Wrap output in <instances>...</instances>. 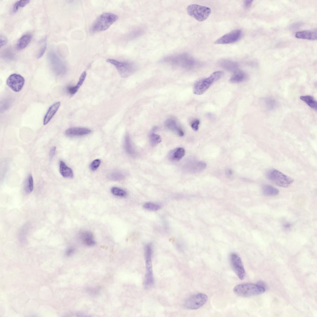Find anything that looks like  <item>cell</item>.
I'll list each match as a JSON object with an SVG mask.
<instances>
[{"instance_id": "1", "label": "cell", "mask_w": 317, "mask_h": 317, "mask_svg": "<svg viewBox=\"0 0 317 317\" xmlns=\"http://www.w3.org/2000/svg\"><path fill=\"white\" fill-rule=\"evenodd\" d=\"M260 284L244 283L238 284L233 289L237 295L243 297L257 295L264 293L266 289L263 285Z\"/></svg>"}, {"instance_id": "2", "label": "cell", "mask_w": 317, "mask_h": 317, "mask_svg": "<svg viewBox=\"0 0 317 317\" xmlns=\"http://www.w3.org/2000/svg\"><path fill=\"white\" fill-rule=\"evenodd\" d=\"M118 17L116 15L105 12L100 15L95 20L91 28L93 33L104 31L116 21Z\"/></svg>"}, {"instance_id": "3", "label": "cell", "mask_w": 317, "mask_h": 317, "mask_svg": "<svg viewBox=\"0 0 317 317\" xmlns=\"http://www.w3.org/2000/svg\"><path fill=\"white\" fill-rule=\"evenodd\" d=\"M162 61L186 68H191L195 65V59L189 54L181 53L165 57Z\"/></svg>"}, {"instance_id": "4", "label": "cell", "mask_w": 317, "mask_h": 317, "mask_svg": "<svg viewBox=\"0 0 317 317\" xmlns=\"http://www.w3.org/2000/svg\"><path fill=\"white\" fill-rule=\"evenodd\" d=\"M223 73L221 71H216L212 73L208 77L197 81L193 87L194 93L197 95L203 93L214 82L221 78Z\"/></svg>"}, {"instance_id": "5", "label": "cell", "mask_w": 317, "mask_h": 317, "mask_svg": "<svg viewBox=\"0 0 317 317\" xmlns=\"http://www.w3.org/2000/svg\"><path fill=\"white\" fill-rule=\"evenodd\" d=\"M152 253L151 246L150 244L147 245L145 248L146 272L144 282L145 287L146 289L151 287L154 282L152 264Z\"/></svg>"}, {"instance_id": "6", "label": "cell", "mask_w": 317, "mask_h": 317, "mask_svg": "<svg viewBox=\"0 0 317 317\" xmlns=\"http://www.w3.org/2000/svg\"><path fill=\"white\" fill-rule=\"evenodd\" d=\"M266 176L276 185L283 187H288L293 181L292 178L275 169L268 171L266 173Z\"/></svg>"}, {"instance_id": "7", "label": "cell", "mask_w": 317, "mask_h": 317, "mask_svg": "<svg viewBox=\"0 0 317 317\" xmlns=\"http://www.w3.org/2000/svg\"><path fill=\"white\" fill-rule=\"evenodd\" d=\"M188 14L199 21H202L206 19L211 13V9L209 7L196 4L189 5L187 7Z\"/></svg>"}, {"instance_id": "8", "label": "cell", "mask_w": 317, "mask_h": 317, "mask_svg": "<svg viewBox=\"0 0 317 317\" xmlns=\"http://www.w3.org/2000/svg\"><path fill=\"white\" fill-rule=\"evenodd\" d=\"M106 61L115 67L122 77L125 78L130 76L135 70L134 65L129 62H121L113 59H108Z\"/></svg>"}, {"instance_id": "9", "label": "cell", "mask_w": 317, "mask_h": 317, "mask_svg": "<svg viewBox=\"0 0 317 317\" xmlns=\"http://www.w3.org/2000/svg\"><path fill=\"white\" fill-rule=\"evenodd\" d=\"M207 296L203 293L195 294L189 297L185 303V306L189 310H196L202 306L206 302Z\"/></svg>"}, {"instance_id": "10", "label": "cell", "mask_w": 317, "mask_h": 317, "mask_svg": "<svg viewBox=\"0 0 317 317\" xmlns=\"http://www.w3.org/2000/svg\"><path fill=\"white\" fill-rule=\"evenodd\" d=\"M230 261L232 267L236 275L240 280H243L245 272L240 257L235 253H232L230 255Z\"/></svg>"}, {"instance_id": "11", "label": "cell", "mask_w": 317, "mask_h": 317, "mask_svg": "<svg viewBox=\"0 0 317 317\" xmlns=\"http://www.w3.org/2000/svg\"><path fill=\"white\" fill-rule=\"evenodd\" d=\"M24 82V78L21 75L14 73L8 77L6 83L13 91L17 92L22 89Z\"/></svg>"}, {"instance_id": "12", "label": "cell", "mask_w": 317, "mask_h": 317, "mask_svg": "<svg viewBox=\"0 0 317 317\" xmlns=\"http://www.w3.org/2000/svg\"><path fill=\"white\" fill-rule=\"evenodd\" d=\"M242 34L241 30L236 29L227 33L216 40L215 42V44H229L237 41L241 38Z\"/></svg>"}, {"instance_id": "13", "label": "cell", "mask_w": 317, "mask_h": 317, "mask_svg": "<svg viewBox=\"0 0 317 317\" xmlns=\"http://www.w3.org/2000/svg\"><path fill=\"white\" fill-rule=\"evenodd\" d=\"M48 58L52 67L59 72H64L65 66L61 59L54 52L51 51L48 54Z\"/></svg>"}, {"instance_id": "14", "label": "cell", "mask_w": 317, "mask_h": 317, "mask_svg": "<svg viewBox=\"0 0 317 317\" xmlns=\"http://www.w3.org/2000/svg\"><path fill=\"white\" fill-rule=\"evenodd\" d=\"M90 129L81 127L71 128L67 129L65 132V135L69 137L80 136L85 135L90 133Z\"/></svg>"}, {"instance_id": "15", "label": "cell", "mask_w": 317, "mask_h": 317, "mask_svg": "<svg viewBox=\"0 0 317 317\" xmlns=\"http://www.w3.org/2000/svg\"><path fill=\"white\" fill-rule=\"evenodd\" d=\"M80 240L85 245L93 246L95 244V241L93 233L88 231H84L79 234Z\"/></svg>"}, {"instance_id": "16", "label": "cell", "mask_w": 317, "mask_h": 317, "mask_svg": "<svg viewBox=\"0 0 317 317\" xmlns=\"http://www.w3.org/2000/svg\"><path fill=\"white\" fill-rule=\"evenodd\" d=\"M60 104V102H57L49 108L44 118V125L47 124L50 122L57 111Z\"/></svg>"}, {"instance_id": "17", "label": "cell", "mask_w": 317, "mask_h": 317, "mask_svg": "<svg viewBox=\"0 0 317 317\" xmlns=\"http://www.w3.org/2000/svg\"><path fill=\"white\" fill-rule=\"evenodd\" d=\"M296 37L309 40L317 39V32L314 31L304 30L297 32L295 35Z\"/></svg>"}, {"instance_id": "18", "label": "cell", "mask_w": 317, "mask_h": 317, "mask_svg": "<svg viewBox=\"0 0 317 317\" xmlns=\"http://www.w3.org/2000/svg\"><path fill=\"white\" fill-rule=\"evenodd\" d=\"M165 127L169 129L175 131L180 137L184 135L182 130L177 124L176 121L171 119L166 120L165 122Z\"/></svg>"}, {"instance_id": "19", "label": "cell", "mask_w": 317, "mask_h": 317, "mask_svg": "<svg viewBox=\"0 0 317 317\" xmlns=\"http://www.w3.org/2000/svg\"><path fill=\"white\" fill-rule=\"evenodd\" d=\"M184 148L179 147L171 150L169 154V158L172 160L178 161L181 159L185 154Z\"/></svg>"}, {"instance_id": "20", "label": "cell", "mask_w": 317, "mask_h": 317, "mask_svg": "<svg viewBox=\"0 0 317 317\" xmlns=\"http://www.w3.org/2000/svg\"><path fill=\"white\" fill-rule=\"evenodd\" d=\"M59 172L61 175L64 178H72L73 173L72 169L67 167L65 163L61 161L59 163Z\"/></svg>"}, {"instance_id": "21", "label": "cell", "mask_w": 317, "mask_h": 317, "mask_svg": "<svg viewBox=\"0 0 317 317\" xmlns=\"http://www.w3.org/2000/svg\"><path fill=\"white\" fill-rule=\"evenodd\" d=\"M86 73L85 71L83 72L79 78L78 81L76 85L74 86H69L67 87V89L69 93L71 95L75 94L78 91L80 87L83 84L84 81L86 76Z\"/></svg>"}, {"instance_id": "22", "label": "cell", "mask_w": 317, "mask_h": 317, "mask_svg": "<svg viewBox=\"0 0 317 317\" xmlns=\"http://www.w3.org/2000/svg\"><path fill=\"white\" fill-rule=\"evenodd\" d=\"M247 76L244 72L238 70L235 71L230 79V81L232 83H238L245 80Z\"/></svg>"}, {"instance_id": "23", "label": "cell", "mask_w": 317, "mask_h": 317, "mask_svg": "<svg viewBox=\"0 0 317 317\" xmlns=\"http://www.w3.org/2000/svg\"><path fill=\"white\" fill-rule=\"evenodd\" d=\"M32 39V36L29 34H26L22 36L17 42L16 47L18 50L25 48L30 43Z\"/></svg>"}, {"instance_id": "24", "label": "cell", "mask_w": 317, "mask_h": 317, "mask_svg": "<svg viewBox=\"0 0 317 317\" xmlns=\"http://www.w3.org/2000/svg\"><path fill=\"white\" fill-rule=\"evenodd\" d=\"M263 193L265 195L274 196L279 193V190L276 188L269 185H264L262 188Z\"/></svg>"}, {"instance_id": "25", "label": "cell", "mask_w": 317, "mask_h": 317, "mask_svg": "<svg viewBox=\"0 0 317 317\" xmlns=\"http://www.w3.org/2000/svg\"><path fill=\"white\" fill-rule=\"evenodd\" d=\"M300 99L311 108L317 110V102L313 97L310 95L302 96Z\"/></svg>"}, {"instance_id": "26", "label": "cell", "mask_w": 317, "mask_h": 317, "mask_svg": "<svg viewBox=\"0 0 317 317\" xmlns=\"http://www.w3.org/2000/svg\"><path fill=\"white\" fill-rule=\"evenodd\" d=\"M220 66L226 70L235 72L237 70V65L233 62L228 60H222L220 62Z\"/></svg>"}, {"instance_id": "27", "label": "cell", "mask_w": 317, "mask_h": 317, "mask_svg": "<svg viewBox=\"0 0 317 317\" xmlns=\"http://www.w3.org/2000/svg\"><path fill=\"white\" fill-rule=\"evenodd\" d=\"M33 189V178L31 175H29L24 185V190L27 193H29L32 192Z\"/></svg>"}, {"instance_id": "28", "label": "cell", "mask_w": 317, "mask_h": 317, "mask_svg": "<svg viewBox=\"0 0 317 317\" xmlns=\"http://www.w3.org/2000/svg\"><path fill=\"white\" fill-rule=\"evenodd\" d=\"M111 191L113 195L120 197H124L127 194L126 192L124 190L117 187H112L111 189Z\"/></svg>"}, {"instance_id": "29", "label": "cell", "mask_w": 317, "mask_h": 317, "mask_svg": "<svg viewBox=\"0 0 317 317\" xmlns=\"http://www.w3.org/2000/svg\"><path fill=\"white\" fill-rule=\"evenodd\" d=\"M144 208L147 210L150 211H155L159 210L160 207V206L158 204L152 202H146L143 205Z\"/></svg>"}, {"instance_id": "30", "label": "cell", "mask_w": 317, "mask_h": 317, "mask_svg": "<svg viewBox=\"0 0 317 317\" xmlns=\"http://www.w3.org/2000/svg\"><path fill=\"white\" fill-rule=\"evenodd\" d=\"M150 141L151 145L154 146L160 143L161 141V139L159 135L152 133L150 135Z\"/></svg>"}, {"instance_id": "31", "label": "cell", "mask_w": 317, "mask_h": 317, "mask_svg": "<svg viewBox=\"0 0 317 317\" xmlns=\"http://www.w3.org/2000/svg\"><path fill=\"white\" fill-rule=\"evenodd\" d=\"M30 1L29 0H20L17 2L14 5L12 9V11L13 12H15L20 7H23L27 5L28 4L29 2Z\"/></svg>"}, {"instance_id": "32", "label": "cell", "mask_w": 317, "mask_h": 317, "mask_svg": "<svg viewBox=\"0 0 317 317\" xmlns=\"http://www.w3.org/2000/svg\"><path fill=\"white\" fill-rule=\"evenodd\" d=\"M125 147L126 150L128 153L130 155H133L134 154V152L131 144L130 139L128 136H126L125 137Z\"/></svg>"}, {"instance_id": "33", "label": "cell", "mask_w": 317, "mask_h": 317, "mask_svg": "<svg viewBox=\"0 0 317 317\" xmlns=\"http://www.w3.org/2000/svg\"><path fill=\"white\" fill-rule=\"evenodd\" d=\"M123 175L119 172H114L110 173L109 176V178L113 180H119L124 177Z\"/></svg>"}, {"instance_id": "34", "label": "cell", "mask_w": 317, "mask_h": 317, "mask_svg": "<svg viewBox=\"0 0 317 317\" xmlns=\"http://www.w3.org/2000/svg\"><path fill=\"white\" fill-rule=\"evenodd\" d=\"M101 161L99 159H96L93 160L90 164V167L92 171L96 170L99 166Z\"/></svg>"}, {"instance_id": "35", "label": "cell", "mask_w": 317, "mask_h": 317, "mask_svg": "<svg viewBox=\"0 0 317 317\" xmlns=\"http://www.w3.org/2000/svg\"><path fill=\"white\" fill-rule=\"evenodd\" d=\"M47 47V44L46 42H44L43 44L41 46L40 49L38 51L37 55V58L39 59L41 57L45 52Z\"/></svg>"}, {"instance_id": "36", "label": "cell", "mask_w": 317, "mask_h": 317, "mask_svg": "<svg viewBox=\"0 0 317 317\" xmlns=\"http://www.w3.org/2000/svg\"><path fill=\"white\" fill-rule=\"evenodd\" d=\"M199 124L200 121L199 119H196L194 120L191 124V127L192 129L195 131H198V129Z\"/></svg>"}, {"instance_id": "37", "label": "cell", "mask_w": 317, "mask_h": 317, "mask_svg": "<svg viewBox=\"0 0 317 317\" xmlns=\"http://www.w3.org/2000/svg\"><path fill=\"white\" fill-rule=\"evenodd\" d=\"M266 103L267 107L270 109H273L276 105L275 101L272 99H267L266 100Z\"/></svg>"}, {"instance_id": "38", "label": "cell", "mask_w": 317, "mask_h": 317, "mask_svg": "<svg viewBox=\"0 0 317 317\" xmlns=\"http://www.w3.org/2000/svg\"><path fill=\"white\" fill-rule=\"evenodd\" d=\"M7 42V37L3 35H0V48L6 45Z\"/></svg>"}, {"instance_id": "39", "label": "cell", "mask_w": 317, "mask_h": 317, "mask_svg": "<svg viewBox=\"0 0 317 317\" xmlns=\"http://www.w3.org/2000/svg\"><path fill=\"white\" fill-rule=\"evenodd\" d=\"M56 151V147L55 146H53L51 148L49 153V156L50 158H52L54 155Z\"/></svg>"}, {"instance_id": "40", "label": "cell", "mask_w": 317, "mask_h": 317, "mask_svg": "<svg viewBox=\"0 0 317 317\" xmlns=\"http://www.w3.org/2000/svg\"><path fill=\"white\" fill-rule=\"evenodd\" d=\"M253 1L245 0L244 2V5L246 7H249L251 5Z\"/></svg>"}, {"instance_id": "41", "label": "cell", "mask_w": 317, "mask_h": 317, "mask_svg": "<svg viewBox=\"0 0 317 317\" xmlns=\"http://www.w3.org/2000/svg\"><path fill=\"white\" fill-rule=\"evenodd\" d=\"M291 224L289 223H287L284 224L283 225V227L284 229H288L290 228L291 227Z\"/></svg>"}, {"instance_id": "42", "label": "cell", "mask_w": 317, "mask_h": 317, "mask_svg": "<svg viewBox=\"0 0 317 317\" xmlns=\"http://www.w3.org/2000/svg\"><path fill=\"white\" fill-rule=\"evenodd\" d=\"M74 249L71 248L69 249L67 251V254L68 255H70L72 254L74 252Z\"/></svg>"}]
</instances>
